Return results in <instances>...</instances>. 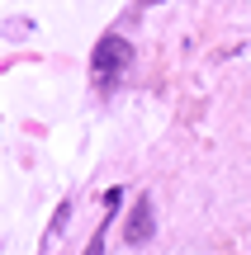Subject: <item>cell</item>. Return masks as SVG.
I'll return each instance as SVG.
<instances>
[{"mask_svg": "<svg viewBox=\"0 0 251 255\" xmlns=\"http://www.w3.org/2000/svg\"><path fill=\"white\" fill-rule=\"evenodd\" d=\"M142 5H161V0H142Z\"/></svg>", "mask_w": 251, "mask_h": 255, "instance_id": "3957f363", "label": "cell"}, {"mask_svg": "<svg viewBox=\"0 0 251 255\" xmlns=\"http://www.w3.org/2000/svg\"><path fill=\"white\" fill-rule=\"evenodd\" d=\"M133 66V43L123 33H104L90 52V71H95V85H114L123 71Z\"/></svg>", "mask_w": 251, "mask_h": 255, "instance_id": "6da1fadb", "label": "cell"}, {"mask_svg": "<svg viewBox=\"0 0 251 255\" xmlns=\"http://www.w3.org/2000/svg\"><path fill=\"white\" fill-rule=\"evenodd\" d=\"M152 232H157V218H152V199L147 194H138V203H133V213L123 218V241L128 246H147Z\"/></svg>", "mask_w": 251, "mask_h": 255, "instance_id": "7a4b0ae2", "label": "cell"}]
</instances>
